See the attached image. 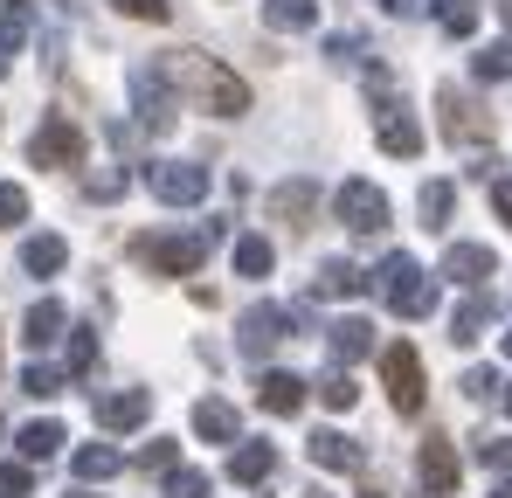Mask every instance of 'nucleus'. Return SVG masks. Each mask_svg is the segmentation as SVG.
<instances>
[{"instance_id":"obj_5","label":"nucleus","mask_w":512,"mask_h":498,"mask_svg":"<svg viewBox=\"0 0 512 498\" xmlns=\"http://www.w3.org/2000/svg\"><path fill=\"white\" fill-rule=\"evenodd\" d=\"M374 139H381V153H395V160H416V153H423V125L409 118V104L381 77H374Z\"/></svg>"},{"instance_id":"obj_30","label":"nucleus","mask_w":512,"mask_h":498,"mask_svg":"<svg viewBox=\"0 0 512 498\" xmlns=\"http://www.w3.org/2000/svg\"><path fill=\"white\" fill-rule=\"evenodd\" d=\"M471 70H478L485 83H512V35L506 42H485V49L471 56Z\"/></svg>"},{"instance_id":"obj_8","label":"nucleus","mask_w":512,"mask_h":498,"mask_svg":"<svg viewBox=\"0 0 512 498\" xmlns=\"http://www.w3.org/2000/svg\"><path fill=\"white\" fill-rule=\"evenodd\" d=\"M333 215H340L353 236H381V229H388V194H381L374 180H340Z\"/></svg>"},{"instance_id":"obj_14","label":"nucleus","mask_w":512,"mask_h":498,"mask_svg":"<svg viewBox=\"0 0 512 498\" xmlns=\"http://www.w3.org/2000/svg\"><path fill=\"white\" fill-rule=\"evenodd\" d=\"M416 471H423V492H457L464 457H457V443H450V436H429L423 457H416Z\"/></svg>"},{"instance_id":"obj_44","label":"nucleus","mask_w":512,"mask_h":498,"mask_svg":"<svg viewBox=\"0 0 512 498\" xmlns=\"http://www.w3.org/2000/svg\"><path fill=\"white\" fill-rule=\"evenodd\" d=\"M173 457H180V443H167V436L146 443V464H153V471H173Z\"/></svg>"},{"instance_id":"obj_47","label":"nucleus","mask_w":512,"mask_h":498,"mask_svg":"<svg viewBox=\"0 0 512 498\" xmlns=\"http://www.w3.org/2000/svg\"><path fill=\"white\" fill-rule=\"evenodd\" d=\"M492 7H499V21H506V35H512V0H492Z\"/></svg>"},{"instance_id":"obj_53","label":"nucleus","mask_w":512,"mask_h":498,"mask_svg":"<svg viewBox=\"0 0 512 498\" xmlns=\"http://www.w3.org/2000/svg\"><path fill=\"white\" fill-rule=\"evenodd\" d=\"M0 77H7V56H0Z\"/></svg>"},{"instance_id":"obj_52","label":"nucleus","mask_w":512,"mask_h":498,"mask_svg":"<svg viewBox=\"0 0 512 498\" xmlns=\"http://www.w3.org/2000/svg\"><path fill=\"white\" fill-rule=\"evenodd\" d=\"M70 498H97V492H70Z\"/></svg>"},{"instance_id":"obj_29","label":"nucleus","mask_w":512,"mask_h":498,"mask_svg":"<svg viewBox=\"0 0 512 498\" xmlns=\"http://www.w3.org/2000/svg\"><path fill=\"white\" fill-rule=\"evenodd\" d=\"M450 208H457V187H450V180H429V187H423V229H429V236L450 229Z\"/></svg>"},{"instance_id":"obj_45","label":"nucleus","mask_w":512,"mask_h":498,"mask_svg":"<svg viewBox=\"0 0 512 498\" xmlns=\"http://www.w3.org/2000/svg\"><path fill=\"white\" fill-rule=\"evenodd\" d=\"M492 208H499V222H512V180H499V187H492Z\"/></svg>"},{"instance_id":"obj_32","label":"nucleus","mask_w":512,"mask_h":498,"mask_svg":"<svg viewBox=\"0 0 512 498\" xmlns=\"http://www.w3.org/2000/svg\"><path fill=\"white\" fill-rule=\"evenodd\" d=\"M63 388H70V374H56V367H42V360H35V367H21V395L49 402V395H63Z\"/></svg>"},{"instance_id":"obj_10","label":"nucleus","mask_w":512,"mask_h":498,"mask_svg":"<svg viewBox=\"0 0 512 498\" xmlns=\"http://www.w3.org/2000/svg\"><path fill=\"white\" fill-rule=\"evenodd\" d=\"M146 187H153L167 208H194V201L208 194V173L187 166V160H153V166H146Z\"/></svg>"},{"instance_id":"obj_49","label":"nucleus","mask_w":512,"mask_h":498,"mask_svg":"<svg viewBox=\"0 0 512 498\" xmlns=\"http://www.w3.org/2000/svg\"><path fill=\"white\" fill-rule=\"evenodd\" d=\"M305 498H333V492H319V485H312V492H305Z\"/></svg>"},{"instance_id":"obj_19","label":"nucleus","mask_w":512,"mask_h":498,"mask_svg":"<svg viewBox=\"0 0 512 498\" xmlns=\"http://www.w3.org/2000/svg\"><path fill=\"white\" fill-rule=\"evenodd\" d=\"M70 471H77L84 485H104V478L125 471V450H118V443H84V450L70 457Z\"/></svg>"},{"instance_id":"obj_21","label":"nucleus","mask_w":512,"mask_h":498,"mask_svg":"<svg viewBox=\"0 0 512 498\" xmlns=\"http://www.w3.org/2000/svg\"><path fill=\"white\" fill-rule=\"evenodd\" d=\"M146 415H153V395H146V388H132V395H104V402H97V422H104V429H139Z\"/></svg>"},{"instance_id":"obj_28","label":"nucleus","mask_w":512,"mask_h":498,"mask_svg":"<svg viewBox=\"0 0 512 498\" xmlns=\"http://www.w3.org/2000/svg\"><path fill=\"white\" fill-rule=\"evenodd\" d=\"M236 277H270V263H277V249H270V236H236Z\"/></svg>"},{"instance_id":"obj_11","label":"nucleus","mask_w":512,"mask_h":498,"mask_svg":"<svg viewBox=\"0 0 512 498\" xmlns=\"http://www.w3.org/2000/svg\"><path fill=\"white\" fill-rule=\"evenodd\" d=\"M284 326H291V305H250V312L236 319V346H243L250 360H263V353L284 339Z\"/></svg>"},{"instance_id":"obj_33","label":"nucleus","mask_w":512,"mask_h":498,"mask_svg":"<svg viewBox=\"0 0 512 498\" xmlns=\"http://www.w3.org/2000/svg\"><path fill=\"white\" fill-rule=\"evenodd\" d=\"M97 367V332L90 326H70V353H63V374H90Z\"/></svg>"},{"instance_id":"obj_24","label":"nucleus","mask_w":512,"mask_h":498,"mask_svg":"<svg viewBox=\"0 0 512 498\" xmlns=\"http://www.w3.org/2000/svg\"><path fill=\"white\" fill-rule=\"evenodd\" d=\"M312 201H319V187H312V180H284V187H270V215H277V222H291V229L312 215Z\"/></svg>"},{"instance_id":"obj_55","label":"nucleus","mask_w":512,"mask_h":498,"mask_svg":"<svg viewBox=\"0 0 512 498\" xmlns=\"http://www.w3.org/2000/svg\"><path fill=\"white\" fill-rule=\"evenodd\" d=\"M0 436H7V422H0Z\"/></svg>"},{"instance_id":"obj_1","label":"nucleus","mask_w":512,"mask_h":498,"mask_svg":"<svg viewBox=\"0 0 512 498\" xmlns=\"http://www.w3.org/2000/svg\"><path fill=\"white\" fill-rule=\"evenodd\" d=\"M160 70H167V83L194 111H208V118H243V111H250V83L236 77V70H222L215 56H201V49H173Z\"/></svg>"},{"instance_id":"obj_35","label":"nucleus","mask_w":512,"mask_h":498,"mask_svg":"<svg viewBox=\"0 0 512 498\" xmlns=\"http://www.w3.org/2000/svg\"><path fill=\"white\" fill-rule=\"evenodd\" d=\"M28 42V7L21 0H7V14H0V56H14Z\"/></svg>"},{"instance_id":"obj_38","label":"nucleus","mask_w":512,"mask_h":498,"mask_svg":"<svg viewBox=\"0 0 512 498\" xmlns=\"http://www.w3.org/2000/svg\"><path fill=\"white\" fill-rule=\"evenodd\" d=\"M35 492V471L28 464H0V498H28Z\"/></svg>"},{"instance_id":"obj_25","label":"nucleus","mask_w":512,"mask_h":498,"mask_svg":"<svg viewBox=\"0 0 512 498\" xmlns=\"http://www.w3.org/2000/svg\"><path fill=\"white\" fill-rule=\"evenodd\" d=\"M63 263H70V243H63V236H28V243H21V270H28V277H56Z\"/></svg>"},{"instance_id":"obj_17","label":"nucleus","mask_w":512,"mask_h":498,"mask_svg":"<svg viewBox=\"0 0 512 498\" xmlns=\"http://www.w3.org/2000/svg\"><path fill=\"white\" fill-rule=\"evenodd\" d=\"M499 319V305L485 298V291H471L457 312H450V346H471V339H485V326Z\"/></svg>"},{"instance_id":"obj_41","label":"nucleus","mask_w":512,"mask_h":498,"mask_svg":"<svg viewBox=\"0 0 512 498\" xmlns=\"http://www.w3.org/2000/svg\"><path fill=\"white\" fill-rule=\"evenodd\" d=\"M111 7H118V14H132V21H167V14H173L167 0H111Z\"/></svg>"},{"instance_id":"obj_2","label":"nucleus","mask_w":512,"mask_h":498,"mask_svg":"<svg viewBox=\"0 0 512 498\" xmlns=\"http://www.w3.org/2000/svg\"><path fill=\"white\" fill-rule=\"evenodd\" d=\"M374 291H381V305L388 312H402V319H429L436 312V277H429L416 256H381V270H374Z\"/></svg>"},{"instance_id":"obj_3","label":"nucleus","mask_w":512,"mask_h":498,"mask_svg":"<svg viewBox=\"0 0 512 498\" xmlns=\"http://www.w3.org/2000/svg\"><path fill=\"white\" fill-rule=\"evenodd\" d=\"M222 243V229H194V236H132V256L153 263L160 277H194L201 256Z\"/></svg>"},{"instance_id":"obj_48","label":"nucleus","mask_w":512,"mask_h":498,"mask_svg":"<svg viewBox=\"0 0 512 498\" xmlns=\"http://www.w3.org/2000/svg\"><path fill=\"white\" fill-rule=\"evenodd\" d=\"M492 498H512V478H499V485H492Z\"/></svg>"},{"instance_id":"obj_6","label":"nucleus","mask_w":512,"mask_h":498,"mask_svg":"<svg viewBox=\"0 0 512 498\" xmlns=\"http://www.w3.org/2000/svg\"><path fill=\"white\" fill-rule=\"evenodd\" d=\"M125 90H132V111H139V125H146V132H173L180 90L167 83V70H160V63H139V70L125 77Z\"/></svg>"},{"instance_id":"obj_42","label":"nucleus","mask_w":512,"mask_h":498,"mask_svg":"<svg viewBox=\"0 0 512 498\" xmlns=\"http://www.w3.org/2000/svg\"><path fill=\"white\" fill-rule=\"evenodd\" d=\"M478 457H485L492 471H506V464H512V443H506V436H478Z\"/></svg>"},{"instance_id":"obj_20","label":"nucleus","mask_w":512,"mask_h":498,"mask_svg":"<svg viewBox=\"0 0 512 498\" xmlns=\"http://www.w3.org/2000/svg\"><path fill=\"white\" fill-rule=\"evenodd\" d=\"M263 28L305 35V28H319V0H263Z\"/></svg>"},{"instance_id":"obj_16","label":"nucleus","mask_w":512,"mask_h":498,"mask_svg":"<svg viewBox=\"0 0 512 498\" xmlns=\"http://www.w3.org/2000/svg\"><path fill=\"white\" fill-rule=\"evenodd\" d=\"M256 409H263V415H298V409H305V381L270 367V374L256 381Z\"/></svg>"},{"instance_id":"obj_9","label":"nucleus","mask_w":512,"mask_h":498,"mask_svg":"<svg viewBox=\"0 0 512 498\" xmlns=\"http://www.w3.org/2000/svg\"><path fill=\"white\" fill-rule=\"evenodd\" d=\"M28 160H35V166H84V132L56 111V118H42V125H35Z\"/></svg>"},{"instance_id":"obj_13","label":"nucleus","mask_w":512,"mask_h":498,"mask_svg":"<svg viewBox=\"0 0 512 498\" xmlns=\"http://www.w3.org/2000/svg\"><path fill=\"white\" fill-rule=\"evenodd\" d=\"M194 436L201 443H243V415H236V402H222V395H201L194 402Z\"/></svg>"},{"instance_id":"obj_12","label":"nucleus","mask_w":512,"mask_h":498,"mask_svg":"<svg viewBox=\"0 0 512 498\" xmlns=\"http://www.w3.org/2000/svg\"><path fill=\"white\" fill-rule=\"evenodd\" d=\"M492 270H499V256H492L485 243H450V249H443V277L464 284V291H485Z\"/></svg>"},{"instance_id":"obj_43","label":"nucleus","mask_w":512,"mask_h":498,"mask_svg":"<svg viewBox=\"0 0 512 498\" xmlns=\"http://www.w3.org/2000/svg\"><path fill=\"white\" fill-rule=\"evenodd\" d=\"M326 56H333V63H360V56H367V42H360V35H333V42H326Z\"/></svg>"},{"instance_id":"obj_15","label":"nucleus","mask_w":512,"mask_h":498,"mask_svg":"<svg viewBox=\"0 0 512 498\" xmlns=\"http://www.w3.org/2000/svg\"><path fill=\"white\" fill-rule=\"evenodd\" d=\"M326 346H333V360H340V367L367 360V353H381V339H374L367 319H333V326H326Z\"/></svg>"},{"instance_id":"obj_34","label":"nucleus","mask_w":512,"mask_h":498,"mask_svg":"<svg viewBox=\"0 0 512 498\" xmlns=\"http://www.w3.org/2000/svg\"><path fill=\"white\" fill-rule=\"evenodd\" d=\"M436 21L450 35H478V0H436Z\"/></svg>"},{"instance_id":"obj_22","label":"nucleus","mask_w":512,"mask_h":498,"mask_svg":"<svg viewBox=\"0 0 512 498\" xmlns=\"http://www.w3.org/2000/svg\"><path fill=\"white\" fill-rule=\"evenodd\" d=\"M63 326H70V312H63L56 298H35L28 319H21V339H28V346H49V339H63Z\"/></svg>"},{"instance_id":"obj_51","label":"nucleus","mask_w":512,"mask_h":498,"mask_svg":"<svg viewBox=\"0 0 512 498\" xmlns=\"http://www.w3.org/2000/svg\"><path fill=\"white\" fill-rule=\"evenodd\" d=\"M506 415H512V388H506Z\"/></svg>"},{"instance_id":"obj_31","label":"nucleus","mask_w":512,"mask_h":498,"mask_svg":"<svg viewBox=\"0 0 512 498\" xmlns=\"http://www.w3.org/2000/svg\"><path fill=\"white\" fill-rule=\"evenodd\" d=\"M319 402H326L333 415H346L353 402H360V388H353V367H333V374L319 381Z\"/></svg>"},{"instance_id":"obj_27","label":"nucleus","mask_w":512,"mask_h":498,"mask_svg":"<svg viewBox=\"0 0 512 498\" xmlns=\"http://www.w3.org/2000/svg\"><path fill=\"white\" fill-rule=\"evenodd\" d=\"M14 443H21V457H28V464H42V457H56L70 436H63V422H49V415H42V422H28Z\"/></svg>"},{"instance_id":"obj_23","label":"nucleus","mask_w":512,"mask_h":498,"mask_svg":"<svg viewBox=\"0 0 512 498\" xmlns=\"http://www.w3.org/2000/svg\"><path fill=\"white\" fill-rule=\"evenodd\" d=\"M270 471H277V450H270V443H236V450H229V478H236V485H263Z\"/></svg>"},{"instance_id":"obj_54","label":"nucleus","mask_w":512,"mask_h":498,"mask_svg":"<svg viewBox=\"0 0 512 498\" xmlns=\"http://www.w3.org/2000/svg\"><path fill=\"white\" fill-rule=\"evenodd\" d=\"M360 498H381V492H360Z\"/></svg>"},{"instance_id":"obj_26","label":"nucleus","mask_w":512,"mask_h":498,"mask_svg":"<svg viewBox=\"0 0 512 498\" xmlns=\"http://www.w3.org/2000/svg\"><path fill=\"white\" fill-rule=\"evenodd\" d=\"M312 291H319V298H360L367 277H360L346 256H333V263H319V284H312Z\"/></svg>"},{"instance_id":"obj_4","label":"nucleus","mask_w":512,"mask_h":498,"mask_svg":"<svg viewBox=\"0 0 512 498\" xmlns=\"http://www.w3.org/2000/svg\"><path fill=\"white\" fill-rule=\"evenodd\" d=\"M381 381H388V402L402 415H423L429 388H423V353L409 346V339H388L381 346Z\"/></svg>"},{"instance_id":"obj_39","label":"nucleus","mask_w":512,"mask_h":498,"mask_svg":"<svg viewBox=\"0 0 512 498\" xmlns=\"http://www.w3.org/2000/svg\"><path fill=\"white\" fill-rule=\"evenodd\" d=\"M167 498H208V478L201 471H167Z\"/></svg>"},{"instance_id":"obj_37","label":"nucleus","mask_w":512,"mask_h":498,"mask_svg":"<svg viewBox=\"0 0 512 498\" xmlns=\"http://www.w3.org/2000/svg\"><path fill=\"white\" fill-rule=\"evenodd\" d=\"M14 222H28V194L14 180H0V229H14Z\"/></svg>"},{"instance_id":"obj_7","label":"nucleus","mask_w":512,"mask_h":498,"mask_svg":"<svg viewBox=\"0 0 512 498\" xmlns=\"http://www.w3.org/2000/svg\"><path fill=\"white\" fill-rule=\"evenodd\" d=\"M436 111H443V139H450V146H492V132H499L492 111H485L478 97H464L457 83L436 90Z\"/></svg>"},{"instance_id":"obj_50","label":"nucleus","mask_w":512,"mask_h":498,"mask_svg":"<svg viewBox=\"0 0 512 498\" xmlns=\"http://www.w3.org/2000/svg\"><path fill=\"white\" fill-rule=\"evenodd\" d=\"M506 360H512V326H506Z\"/></svg>"},{"instance_id":"obj_46","label":"nucleus","mask_w":512,"mask_h":498,"mask_svg":"<svg viewBox=\"0 0 512 498\" xmlns=\"http://www.w3.org/2000/svg\"><path fill=\"white\" fill-rule=\"evenodd\" d=\"M381 7H388V14H395V21H402V14H423L429 0H381Z\"/></svg>"},{"instance_id":"obj_40","label":"nucleus","mask_w":512,"mask_h":498,"mask_svg":"<svg viewBox=\"0 0 512 498\" xmlns=\"http://www.w3.org/2000/svg\"><path fill=\"white\" fill-rule=\"evenodd\" d=\"M464 395H471V402H492V395H499V374H492V367H471V374H464Z\"/></svg>"},{"instance_id":"obj_36","label":"nucleus","mask_w":512,"mask_h":498,"mask_svg":"<svg viewBox=\"0 0 512 498\" xmlns=\"http://www.w3.org/2000/svg\"><path fill=\"white\" fill-rule=\"evenodd\" d=\"M84 194H90V201H118V194H125V173H118V166H104V173H84Z\"/></svg>"},{"instance_id":"obj_18","label":"nucleus","mask_w":512,"mask_h":498,"mask_svg":"<svg viewBox=\"0 0 512 498\" xmlns=\"http://www.w3.org/2000/svg\"><path fill=\"white\" fill-rule=\"evenodd\" d=\"M305 457H312L319 471H360V443H346L340 429H319V436L305 443Z\"/></svg>"}]
</instances>
